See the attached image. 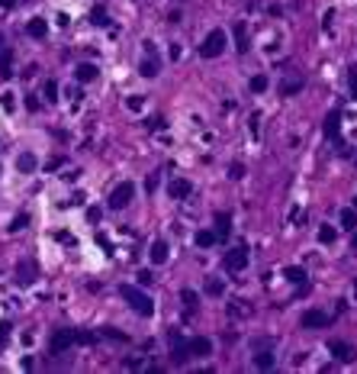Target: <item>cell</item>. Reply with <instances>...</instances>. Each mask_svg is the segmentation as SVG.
Masks as SVG:
<instances>
[{
  "instance_id": "1",
  "label": "cell",
  "mask_w": 357,
  "mask_h": 374,
  "mask_svg": "<svg viewBox=\"0 0 357 374\" xmlns=\"http://www.w3.org/2000/svg\"><path fill=\"white\" fill-rule=\"evenodd\" d=\"M119 297H123L129 307L138 313V316H151V313H155V300L148 297V294H142L138 287H132V284H123V287H119Z\"/></svg>"
},
{
  "instance_id": "2",
  "label": "cell",
  "mask_w": 357,
  "mask_h": 374,
  "mask_svg": "<svg viewBox=\"0 0 357 374\" xmlns=\"http://www.w3.org/2000/svg\"><path fill=\"white\" fill-rule=\"evenodd\" d=\"M132 200H135V184H132V181H123V184H116L110 190L107 206H110V210H126Z\"/></svg>"
},
{
  "instance_id": "3",
  "label": "cell",
  "mask_w": 357,
  "mask_h": 374,
  "mask_svg": "<svg viewBox=\"0 0 357 374\" xmlns=\"http://www.w3.org/2000/svg\"><path fill=\"white\" fill-rule=\"evenodd\" d=\"M225 42H229V39H225V32L222 29H213L210 36L203 39V46H199V55H203V58H219L222 52H225Z\"/></svg>"
},
{
  "instance_id": "4",
  "label": "cell",
  "mask_w": 357,
  "mask_h": 374,
  "mask_svg": "<svg viewBox=\"0 0 357 374\" xmlns=\"http://www.w3.org/2000/svg\"><path fill=\"white\" fill-rule=\"evenodd\" d=\"M71 345H77V333H74V329H55V333H52V342H48V352L52 355H65Z\"/></svg>"
},
{
  "instance_id": "5",
  "label": "cell",
  "mask_w": 357,
  "mask_h": 374,
  "mask_svg": "<svg viewBox=\"0 0 357 374\" xmlns=\"http://www.w3.org/2000/svg\"><path fill=\"white\" fill-rule=\"evenodd\" d=\"M222 265H225V271H245V265H248V248L245 245H235L225 252V258H222Z\"/></svg>"
},
{
  "instance_id": "6",
  "label": "cell",
  "mask_w": 357,
  "mask_h": 374,
  "mask_svg": "<svg viewBox=\"0 0 357 374\" xmlns=\"http://www.w3.org/2000/svg\"><path fill=\"white\" fill-rule=\"evenodd\" d=\"M332 313H325V310H306L302 313V329H325V326H332Z\"/></svg>"
},
{
  "instance_id": "7",
  "label": "cell",
  "mask_w": 357,
  "mask_h": 374,
  "mask_svg": "<svg viewBox=\"0 0 357 374\" xmlns=\"http://www.w3.org/2000/svg\"><path fill=\"white\" fill-rule=\"evenodd\" d=\"M171 361L174 364H184L187 358H190V345H187V339H180V333L177 329H171Z\"/></svg>"
},
{
  "instance_id": "8",
  "label": "cell",
  "mask_w": 357,
  "mask_h": 374,
  "mask_svg": "<svg viewBox=\"0 0 357 374\" xmlns=\"http://www.w3.org/2000/svg\"><path fill=\"white\" fill-rule=\"evenodd\" d=\"M328 352H332V358L335 361H341V364H351V361H357V349L351 342H328Z\"/></svg>"
},
{
  "instance_id": "9",
  "label": "cell",
  "mask_w": 357,
  "mask_h": 374,
  "mask_svg": "<svg viewBox=\"0 0 357 374\" xmlns=\"http://www.w3.org/2000/svg\"><path fill=\"white\" fill-rule=\"evenodd\" d=\"M187 345H190V358H206V355H213V342L206 336L187 339Z\"/></svg>"
},
{
  "instance_id": "10",
  "label": "cell",
  "mask_w": 357,
  "mask_h": 374,
  "mask_svg": "<svg viewBox=\"0 0 357 374\" xmlns=\"http://www.w3.org/2000/svg\"><path fill=\"white\" fill-rule=\"evenodd\" d=\"M148 262H151V265H164V262H168V242H164V239L151 242V248H148Z\"/></svg>"
},
{
  "instance_id": "11",
  "label": "cell",
  "mask_w": 357,
  "mask_h": 374,
  "mask_svg": "<svg viewBox=\"0 0 357 374\" xmlns=\"http://www.w3.org/2000/svg\"><path fill=\"white\" fill-rule=\"evenodd\" d=\"M138 71H142V77H158V71H161V58L155 55H145L142 58V65H138Z\"/></svg>"
},
{
  "instance_id": "12",
  "label": "cell",
  "mask_w": 357,
  "mask_h": 374,
  "mask_svg": "<svg viewBox=\"0 0 357 374\" xmlns=\"http://www.w3.org/2000/svg\"><path fill=\"white\" fill-rule=\"evenodd\" d=\"M190 190H193V187H190V181H187V178H174V181H171V184H168V194H171L174 200H180V197H187V194H190Z\"/></svg>"
},
{
  "instance_id": "13",
  "label": "cell",
  "mask_w": 357,
  "mask_h": 374,
  "mask_svg": "<svg viewBox=\"0 0 357 374\" xmlns=\"http://www.w3.org/2000/svg\"><path fill=\"white\" fill-rule=\"evenodd\" d=\"M97 74H100V68L93 65V62H81V65L74 68V77H77V81H93Z\"/></svg>"
},
{
  "instance_id": "14",
  "label": "cell",
  "mask_w": 357,
  "mask_h": 374,
  "mask_svg": "<svg viewBox=\"0 0 357 374\" xmlns=\"http://www.w3.org/2000/svg\"><path fill=\"white\" fill-rule=\"evenodd\" d=\"M26 32H29L32 39H45V36H48V23L42 20V16H36V20H29V26H26Z\"/></svg>"
},
{
  "instance_id": "15",
  "label": "cell",
  "mask_w": 357,
  "mask_h": 374,
  "mask_svg": "<svg viewBox=\"0 0 357 374\" xmlns=\"http://www.w3.org/2000/svg\"><path fill=\"white\" fill-rule=\"evenodd\" d=\"M235 46H238L241 55L251 49V42H248V26H245V23H235Z\"/></svg>"
},
{
  "instance_id": "16",
  "label": "cell",
  "mask_w": 357,
  "mask_h": 374,
  "mask_svg": "<svg viewBox=\"0 0 357 374\" xmlns=\"http://www.w3.org/2000/svg\"><path fill=\"white\" fill-rule=\"evenodd\" d=\"M16 168H20V171H23V175H32V171H36V168H39V161H36V155H32V152H23V155H20V158H16Z\"/></svg>"
},
{
  "instance_id": "17",
  "label": "cell",
  "mask_w": 357,
  "mask_h": 374,
  "mask_svg": "<svg viewBox=\"0 0 357 374\" xmlns=\"http://www.w3.org/2000/svg\"><path fill=\"white\" fill-rule=\"evenodd\" d=\"M229 232H232V216L219 213L216 216V239H229Z\"/></svg>"
},
{
  "instance_id": "18",
  "label": "cell",
  "mask_w": 357,
  "mask_h": 374,
  "mask_svg": "<svg viewBox=\"0 0 357 374\" xmlns=\"http://www.w3.org/2000/svg\"><path fill=\"white\" fill-rule=\"evenodd\" d=\"M338 126H341V113L332 110V113L325 116V136H328V139H338Z\"/></svg>"
},
{
  "instance_id": "19",
  "label": "cell",
  "mask_w": 357,
  "mask_h": 374,
  "mask_svg": "<svg viewBox=\"0 0 357 374\" xmlns=\"http://www.w3.org/2000/svg\"><path fill=\"white\" fill-rule=\"evenodd\" d=\"M302 88H306V81H302V77H293V81H283L280 84V94H283V97H296Z\"/></svg>"
},
{
  "instance_id": "20",
  "label": "cell",
  "mask_w": 357,
  "mask_h": 374,
  "mask_svg": "<svg viewBox=\"0 0 357 374\" xmlns=\"http://www.w3.org/2000/svg\"><path fill=\"white\" fill-rule=\"evenodd\" d=\"M283 277H286L290 284H296V287H299V284H306V271H302L299 265H290V268H283Z\"/></svg>"
},
{
  "instance_id": "21",
  "label": "cell",
  "mask_w": 357,
  "mask_h": 374,
  "mask_svg": "<svg viewBox=\"0 0 357 374\" xmlns=\"http://www.w3.org/2000/svg\"><path fill=\"white\" fill-rule=\"evenodd\" d=\"M335 239H338V229H335L332 223H322L319 226V242H322V245H332Z\"/></svg>"
},
{
  "instance_id": "22",
  "label": "cell",
  "mask_w": 357,
  "mask_h": 374,
  "mask_svg": "<svg viewBox=\"0 0 357 374\" xmlns=\"http://www.w3.org/2000/svg\"><path fill=\"white\" fill-rule=\"evenodd\" d=\"M254 313V307H251L248 300H235V303H229V316H251Z\"/></svg>"
},
{
  "instance_id": "23",
  "label": "cell",
  "mask_w": 357,
  "mask_h": 374,
  "mask_svg": "<svg viewBox=\"0 0 357 374\" xmlns=\"http://www.w3.org/2000/svg\"><path fill=\"white\" fill-rule=\"evenodd\" d=\"M180 303H184L187 310H196L199 307V294L190 290V287H184V290H180Z\"/></svg>"
},
{
  "instance_id": "24",
  "label": "cell",
  "mask_w": 357,
  "mask_h": 374,
  "mask_svg": "<svg viewBox=\"0 0 357 374\" xmlns=\"http://www.w3.org/2000/svg\"><path fill=\"white\" fill-rule=\"evenodd\" d=\"M254 368H258V371H271V368H274V355H271V352H258V355H254Z\"/></svg>"
},
{
  "instance_id": "25",
  "label": "cell",
  "mask_w": 357,
  "mask_h": 374,
  "mask_svg": "<svg viewBox=\"0 0 357 374\" xmlns=\"http://www.w3.org/2000/svg\"><path fill=\"white\" fill-rule=\"evenodd\" d=\"M90 23H93V26H107V23H110V16H107V7H103V4H97V7L90 10Z\"/></svg>"
},
{
  "instance_id": "26",
  "label": "cell",
  "mask_w": 357,
  "mask_h": 374,
  "mask_svg": "<svg viewBox=\"0 0 357 374\" xmlns=\"http://www.w3.org/2000/svg\"><path fill=\"white\" fill-rule=\"evenodd\" d=\"M196 245H199V248L216 245V232H213V229H199V232H196Z\"/></svg>"
},
{
  "instance_id": "27",
  "label": "cell",
  "mask_w": 357,
  "mask_h": 374,
  "mask_svg": "<svg viewBox=\"0 0 357 374\" xmlns=\"http://www.w3.org/2000/svg\"><path fill=\"white\" fill-rule=\"evenodd\" d=\"M0 74H4V77H10V74H13V52H10V49H7L4 55H0Z\"/></svg>"
},
{
  "instance_id": "28",
  "label": "cell",
  "mask_w": 357,
  "mask_h": 374,
  "mask_svg": "<svg viewBox=\"0 0 357 374\" xmlns=\"http://www.w3.org/2000/svg\"><path fill=\"white\" fill-rule=\"evenodd\" d=\"M341 226H344V229H354V226H357V210H354V206L341 210Z\"/></svg>"
},
{
  "instance_id": "29",
  "label": "cell",
  "mask_w": 357,
  "mask_h": 374,
  "mask_svg": "<svg viewBox=\"0 0 357 374\" xmlns=\"http://www.w3.org/2000/svg\"><path fill=\"white\" fill-rule=\"evenodd\" d=\"M206 294H210V297H222V294H225V284L219 281V277H213V281H206Z\"/></svg>"
},
{
  "instance_id": "30",
  "label": "cell",
  "mask_w": 357,
  "mask_h": 374,
  "mask_svg": "<svg viewBox=\"0 0 357 374\" xmlns=\"http://www.w3.org/2000/svg\"><path fill=\"white\" fill-rule=\"evenodd\" d=\"M347 91H351V100H357V65L347 68Z\"/></svg>"
},
{
  "instance_id": "31",
  "label": "cell",
  "mask_w": 357,
  "mask_h": 374,
  "mask_svg": "<svg viewBox=\"0 0 357 374\" xmlns=\"http://www.w3.org/2000/svg\"><path fill=\"white\" fill-rule=\"evenodd\" d=\"M26 226H29V213H16L13 223H10V232H20V229H26Z\"/></svg>"
},
{
  "instance_id": "32",
  "label": "cell",
  "mask_w": 357,
  "mask_h": 374,
  "mask_svg": "<svg viewBox=\"0 0 357 374\" xmlns=\"http://www.w3.org/2000/svg\"><path fill=\"white\" fill-rule=\"evenodd\" d=\"M267 84H271V81H267L264 74H254V77H251V91H254V94H264Z\"/></svg>"
},
{
  "instance_id": "33",
  "label": "cell",
  "mask_w": 357,
  "mask_h": 374,
  "mask_svg": "<svg viewBox=\"0 0 357 374\" xmlns=\"http://www.w3.org/2000/svg\"><path fill=\"white\" fill-rule=\"evenodd\" d=\"M42 97H45L48 103H55V100H58V84H55V81H45V91H42Z\"/></svg>"
},
{
  "instance_id": "34",
  "label": "cell",
  "mask_w": 357,
  "mask_h": 374,
  "mask_svg": "<svg viewBox=\"0 0 357 374\" xmlns=\"http://www.w3.org/2000/svg\"><path fill=\"white\" fill-rule=\"evenodd\" d=\"M229 178H232V181L245 178V164H241V161H232V164H229Z\"/></svg>"
},
{
  "instance_id": "35",
  "label": "cell",
  "mask_w": 357,
  "mask_h": 374,
  "mask_svg": "<svg viewBox=\"0 0 357 374\" xmlns=\"http://www.w3.org/2000/svg\"><path fill=\"white\" fill-rule=\"evenodd\" d=\"M100 336H93V333H77V345H93Z\"/></svg>"
},
{
  "instance_id": "36",
  "label": "cell",
  "mask_w": 357,
  "mask_h": 374,
  "mask_svg": "<svg viewBox=\"0 0 357 374\" xmlns=\"http://www.w3.org/2000/svg\"><path fill=\"white\" fill-rule=\"evenodd\" d=\"M100 216H103L100 206H90V210H87V223H100Z\"/></svg>"
},
{
  "instance_id": "37",
  "label": "cell",
  "mask_w": 357,
  "mask_h": 374,
  "mask_svg": "<svg viewBox=\"0 0 357 374\" xmlns=\"http://www.w3.org/2000/svg\"><path fill=\"white\" fill-rule=\"evenodd\" d=\"M145 190H148V194H155V190H158V175H148V181H145Z\"/></svg>"
},
{
  "instance_id": "38",
  "label": "cell",
  "mask_w": 357,
  "mask_h": 374,
  "mask_svg": "<svg viewBox=\"0 0 357 374\" xmlns=\"http://www.w3.org/2000/svg\"><path fill=\"white\" fill-rule=\"evenodd\" d=\"M13 97H16V94H10V91H7L4 97H0V103H4V110H13Z\"/></svg>"
},
{
  "instance_id": "39",
  "label": "cell",
  "mask_w": 357,
  "mask_h": 374,
  "mask_svg": "<svg viewBox=\"0 0 357 374\" xmlns=\"http://www.w3.org/2000/svg\"><path fill=\"white\" fill-rule=\"evenodd\" d=\"M10 323H0V342H7V339H10Z\"/></svg>"
},
{
  "instance_id": "40",
  "label": "cell",
  "mask_w": 357,
  "mask_h": 374,
  "mask_svg": "<svg viewBox=\"0 0 357 374\" xmlns=\"http://www.w3.org/2000/svg\"><path fill=\"white\" fill-rule=\"evenodd\" d=\"M103 336H110V339H116V342H126V336H123V333H116V329H103Z\"/></svg>"
},
{
  "instance_id": "41",
  "label": "cell",
  "mask_w": 357,
  "mask_h": 374,
  "mask_svg": "<svg viewBox=\"0 0 357 374\" xmlns=\"http://www.w3.org/2000/svg\"><path fill=\"white\" fill-rule=\"evenodd\" d=\"M126 107H129V110H142V97H129Z\"/></svg>"
},
{
  "instance_id": "42",
  "label": "cell",
  "mask_w": 357,
  "mask_h": 374,
  "mask_svg": "<svg viewBox=\"0 0 357 374\" xmlns=\"http://www.w3.org/2000/svg\"><path fill=\"white\" fill-rule=\"evenodd\" d=\"M151 281H155L151 271H138V284H142V287H145V284H151Z\"/></svg>"
},
{
  "instance_id": "43",
  "label": "cell",
  "mask_w": 357,
  "mask_h": 374,
  "mask_svg": "<svg viewBox=\"0 0 357 374\" xmlns=\"http://www.w3.org/2000/svg\"><path fill=\"white\" fill-rule=\"evenodd\" d=\"M148 129H164V119H161V116H155V119H148Z\"/></svg>"
},
{
  "instance_id": "44",
  "label": "cell",
  "mask_w": 357,
  "mask_h": 374,
  "mask_svg": "<svg viewBox=\"0 0 357 374\" xmlns=\"http://www.w3.org/2000/svg\"><path fill=\"white\" fill-rule=\"evenodd\" d=\"M26 107H29L32 113H39V110H42V103H39V100H26Z\"/></svg>"
},
{
  "instance_id": "45",
  "label": "cell",
  "mask_w": 357,
  "mask_h": 374,
  "mask_svg": "<svg viewBox=\"0 0 357 374\" xmlns=\"http://www.w3.org/2000/svg\"><path fill=\"white\" fill-rule=\"evenodd\" d=\"M0 7H13V0H0Z\"/></svg>"
},
{
  "instance_id": "46",
  "label": "cell",
  "mask_w": 357,
  "mask_h": 374,
  "mask_svg": "<svg viewBox=\"0 0 357 374\" xmlns=\"http://www.w3.org/2000/svg\"><path fill=\"white\" fill-rule=\"evenodd\" d=\"M351 248H357V232H354V239H351Z\"/></svg>"
},
{
  "instance_id": "47",
  "label": "cell",
  "mask_w": 357,
  "mask_h": 374,
  "mask_svg": "<svg viewBox=\"0 0 357 374\" xmlns=\"http://www.w3.org/2000/svg\"><path fill=\"white\" fill-rule=\"evenodd\" d=\"M354 294H357V284H354Z\"/></svg>"
},
{
  "instance_id": "48",
  "label": "cell",
  "mask_w": 357,
  "mask_h": 374,
  "mask_svg": "<svg viewBox=\"0 0 357 374\" xmlns=\"http://www.w3.org/2000/svg\"><path fill=\"white\" fill-rule=\"evenodd\" d=\"M354 206H357V200H354Z\"/></svg>"
}]
</instances>
